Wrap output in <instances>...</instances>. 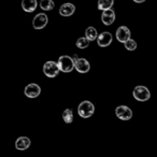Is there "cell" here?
<instances>
[{
  "label": "cell",
  "mask_w": 157,
  "mask_h": 157,
  "mask_svg": "<svg viewBox=\"0 0 157 157\" xmlns=\"http://www.w3.org/2000/svg\"><path fill=\"white\" fill-rule=\"evenodd\" d=\"M55 7V3L53 0H41L40 1V8L44 11H51Z\"/></svg>",
  "instance_id": "cell-17"
},
{
  "label": "cell",
  "mask_w": 157,
  "mask_h": 157,
  "mask_svg": "<svg viewBox=\"0 0 157 157\" xmlns=\"http://www.w3.org/2000/svg\"><path fill=\"white\" fill-rule=\"evenodd\" d=\"M38 2L37 0H23L22 1V8L26 12H33L37 9Z\"/></svg>",
  "instance_id": "cell-14"
},
{
  "label": "cell",
  "mask_w": 157,
  "mask_h": 157,
  "mask_svg": "<svg viewBox=\"0 0 157 157\" xmlns=\"http://www.w3.org/2000/svg\"><path fill=\"white\" fill-rule=\"evenodd\" d=\"M57 66L59 68V71L66 72V73L71 72L74 69V63L72 60V57L68 56V55H63V56L59 57L58 61H57Z\"/></svg>",
  "instance_id": "cell-2"
},
{
  "label": "cell",
  "mask_w": 157,
  "mask_h": 157,
  "mask_svg": "<svg viewBox=\"0 0 157 157\" xmlns=\"http://www.w3.org/2000/svg\"><path fill=\"white\" fill-rule=\"evenodd\" d=\"M133 98L138 101H147L151 98V92L145 86H136L133 90Z\"/></svg>",
  "instance_id": "cell-3"
},
{
  "label": "cell",
  "mask_w": 157,
  "mask_h": 157,
  "mask_svg": "<svg viewBox=\"0 0 157 157\" xmlns=\"http://www.w3.org/2000/svg\"><path fill=\"white\" fill-rule=\"evenodd\" d=\"M135 2H137V3H142V2H144L145 0H133Z\"/></svg>",
  "instance_id": "cell-21"
},
{
  "label": "cell",
  "mask_w": 157,
  "mask_h": 157,
  "mask_svg": "<svg viewBox=\"0 0 157 157\" xmlns=\"http://www.w3.org/2000/svg\"><path fill=\"white\" fill-rule=\"evenodd\" d=\"M115 114L122 121H129L132 117V111L126 105H118L115 109Z\"/></svg>",
  "instance_id": "cell-5"
},
{
  "label": "cell",
  "mask_w": 157,
  "mask_h": 157,
  "mask_svg": "<svg viewBox=\"0 0 157 157\" xmlns=\"http://www.w3.org/2000/svg\"><path fill=\"white\" fill-rule=\"evenodd\" d=\"M30 139L27 137H20L17 140L15 141V147L16 150H20V151H25L30 146Z\"/></svg>",
  "instance_id": "cell-13"
},
{
  "label": "cell",
  "mask_w": 157,
  "mask_h": 157,
  "mask_svg": "<svg viewBox=\"0 0 157 157\" xmlns=\"http://www.w3.org/2000/svg\"><path fill=\"white\" fill-rule=\"evenodd\" d=\"M116 39L122 43H125L127 40L130 39V30L126 26H121L116 30Z\"/></svg>",
  "instance_id": "cell-10"
},
{
  "label": "cell",
  "mask_w": 157,
  "mask_h": 157,
  "mask_svg": "<svg viewBox=\"0 0 157 157\" xmlns=\"http://www.w3.org/2000/svg\"><path fill=\"white\" fill-rule=\"evenodd\" d=\"M113 37L109 31H103L100 35L98 36V40H97V43L100 48H107L111 44Z\"/></svg>",
  "instance_id": "cell-9"
},
{
  "label": "cell",
  "mask_w": 157,
  "mask_h": 157,
  "mask_svg": "<svg viewBox=\"0 0 157 157\" xmlns=\"http://www.w3.org/2000/svg\"><path fill=\"white\" fill-rule=\"evenodd\" d=\"M90 41H88L85 37H81V38H78V39L76 40V46H78V48L83 50V48H88V45H90Z\"/></svg>",
  "instance_id": "cell-19"
},
{
  "label": "cell",
  "mask_w": 157,
  "mask_h": 157,
  "mask_svg": "<svg viewBox=\"0 0 157 157\" xmlns=\"http://www.w3.org/2000/svg\"><path fill=\"white\" fill-rule=\"evenodd\" d=\"M97 36H98V33H97L96 28H94V27H88V28H86L85 38L88 41H94V40H96Z\"/></svg>",
  "instance_id": "cell-16"
},
{
  "label": "cell",
  "mask_w": 157,
  "mask_h": 157,
  "mask_svg": "<svg viewBox=\"0 0 157 157\" xmlns=\"http://www.w3.org/2000/svg\"><path fill=\"white\" fill-rule=\"evenodd\" d=\"M74 68H75L76 71L80 72V73H86V72L90 71V65L87 61V59L80 58V57H78V58L74 61Z\"/></svg>",
  "instance_id": "cell-7"
},
{
  "label": "cell",
  "mask_w": 157,
  "mask_h": 157,
  "mask_svg": "<svg viewBox=\"0 0 157 157\" xmlns=\"http://www.w3.org/2000/svg\"><path fill=\"white\" fill-rule=\"evenodd\" d=\"M75 12V7L72 3H63L60 8H59V14L61 16H65V17H68V16H71L72 14Z\"/></svg>",
  "instance_id": "cell-12"
},
{
  "label": "cell",
  "mask_w": 157,
  "mask_h": 157,
  "mask_svg": "<svg viewBox=\"0 0 157 157\" xmlns=\"http://www.w3.org/2000/svg\"><path fill=\"white\" fill-rule=\"evenodd\" d=\"M95 112V107L90 101L85 100L82 101L78 107V115L83 118H88L94 114Z\"/></svg>",
  "instance_id": "cell-1"
},
{
  "label": "cell",
  "mask_w": 157,
  "mask_h": 157,
  "mask_svg": "<svg viewBox=\"0 0 157 157\" xmlns=\"http://www.w3.org/2000/svg\"><path fill=\"white\" fill-rule=\"evenodd\" d=\"M114 0H98V9L101 11H105L112 8Z\"/></svg>",
  "instance_id": "cell-15"
},
{
  "label": "cell",
  "mask_w": 157,
  "mask_h": 157,
  "mask_svg": "<svg viewBox=\"0 0 157 157\" xmlns=\"http://www.w3.org/2000/svg\"><path fill=\"white\" fill-rule=\"evenodd\" d=\"M63 122L67 123V124L72 123V121H73V111H72V109H66L65 111H63Z\"/></svg>",
  "instance_id": "cell-18"
},
{
  "label": "cell",
  "mask_w": 157,
  "mask_h": 157,
  "mask_svg": "<svg viewBox=\"0 0 157 157\" xmlns=\"http://www.w3.org/2000/svg\"><path fill=\"white\" fill-rule=\"evenodd\" d=\"M24 93L28 98H37L40 95V93H41V88H40V86L38 85V84L31 83V84H28V85L25 87Z\"/></svg>",
  "instance_id": "cell-8"
},
{
  "label": "cell",
  "mask_w": 157,
  "mask_h": 157,
  "mask_svg": "<svg viewBox=\"0 0 157 157\" xmlns=\"http://www.w3.org/2000/svg\"><path fill=\"white\" fill-rule=\"evenodd\" d=\"M124 45H125V48H126V50L131 51V52H132V51H135L136 48H137V42L130 38V39L127 40V41L125 42Z\"/></svg>",
  "instance_id": "cell-20"
},
{
  "label": "cell",
  "mask_w": 157,
  "mask_h": 157,
  "mask_svg": "<svg viewBox=\"0 0 157 157\" xmlns=\"http://www.w3.org/2000/svg\"><path fill=\"white\" fill-rule=\"evenodd\" d=\"M115 12L113 11L112 9H109V10H105V11L102 12L101 14V21L102 23L105 25V26H110L114 23L115 21Z\"/></svg>",
  "instance_id": "cell-11"
},
{
  "label": "cell",
  "mask_w": 157,
  "mask_h": 157,
  "mask_svg": "<svg viewBox=\"0 0 157 157\" xmlns=\"http://www.w3.org/2000/svg\"><path fill=\"white\" fill-rule=\"evenodd\" d=\"M48 15L44 13H39L33 17V26L35 29H42L48 25Z\"/></svg>",
  "instance_id": "cell-6"
},
{
  "label": "cell",
  "mask_w": 157,
  "mask_h": 157,
  "mask_svg": "<svg viewBox=\"0 0 157 157\" xmlns=\"http://www.w3.org/2000/svg\"><path fill=\"white\" fill-rule=\"evenodd\" d=\"M43 73L48 78H55L58 75L59 68L57 66V63L55 61H46L43 65Z\"/></svg>",
  "instance_id": "cell-4"
}]
</instances>
